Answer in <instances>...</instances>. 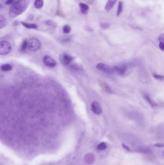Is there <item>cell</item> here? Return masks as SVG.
Wrapping results in <instances>:
<instances>
[{"label": "cell", "instance_id": "ffe728a7", "mask_svg": "<svg viewBox=\"0 0 164 165\" xmlns=\"http://www.w3.org/2000/svg\"><path fill=\"white\" fill-rule=\"evenodd\" d=\"M153 76L155 79L158 80H163L164 79V76L162 75H159L157 74H153Z\"/></svg>", "mask_w": 164, "mask_h": 165}, {"label": "cell", "instance_id": "5bb4252c", "mask_svg": "<svg viewBox=\"0 0 164 165\" xmlns=\"http://www.w3.org/2000/svg\"><path fill=\"white\" fill-rule=\"evenodd\" d=\"M6 25V21L5 17L1 15L0 16V28L2 29Z\"/></svg>", "mask_w": 164, "mask_h": 165}, {"label": "cell", "instance_id": "8992f818", "mask_svg": "<svg viewBox=\"0 0 164 165\" xmlns=\"http://www.w3.org/2000/svg\"><path fill=\"white\" fill-rule=\"evenodd\" d=\"M43 62L47 67L53 68L57 65V62L51 57L49 56H46L43 57Z\"/></svg>", "mask_w": 164, "mask_h": 165}, {"label": "cell", "instance_id": "7a4b0ae2", "mask_svg": "<svg viewBox=\"0 0 164 165\" xmlns=\"http://www.w3.org/2000/svg\"><path fill=\"white\" fill-rule=\"evenodd\" d=\"M41 47L40 41L36 38H32L28 41V48L31 51L38 50Z\"/></svg>", "mask_w": 164, "mask_h": 165}, {"label": "cell", "instance_id": "52a82bcc", "mask_svg": "<svg viewBox=\"0 0 164 165\" xmlns=\"http://www.w3.org/2000/svg\"><path fill=\"white\" fill-rule=\"evenodd\" d=\"M113 70L114 72H116L118 74L122 75L125 74L128 70L127 66L124 64L120 66H116L113 67Z\"/></svg>", "mask_w": 164, "mask_h": 165}, {"label": "cell", "instance_id": "9c48e42d", "mask_svg": "<svg viewBox=\"0 0 164 165\" xmlns=\"http://www.w3.org/2000/svg\"><path fill=\"white\" fill-rule=\"evenodd\" d=\"M79 7L80 9V11L83 14H87L88 12V11L89 9V6L84 3H79Z\"/></svg>", "mask_w": 164, "mask_h": 165}, {"label": "cell", "instance_id": "30bf717a", "mask_svg": "<svg viewBox=\"0 0 164 165\" xmlns=\"http://www.w3.org/2000/svg\"><path fill=\"white\" fill-rule=\"evenodd\" d=\"M117 0H108L105 5V9L107 11H109L115 5Z\"/></svg>", "mask_w": 164, "mask_h": 165}, {"label": "cell", "instance_id": "d6986e66", "mask_svg": "<svg viewBox=\"0 0 164 165\" xmlns=\"http://www.w3.org/2000/svg\"><path fill=\"white\" fill-rule=\"evenodd\" d=\"M63 30V32L65 33H69L71 31V27L69 25H66L64 26Z\"/></svg>", "mask_w": 164, "mask_h": 165}, {"label": "cell", "instance_id": "9a60e30c", "mask_svg": "<svg viewBox=\"0 0 164 165\" xmlns=\"http://www.w3.org/2000/svg\"><path fill=\"white\" fill-rule=\"evenodd\" d=\"M28 48V41L26 40H25L21 46L20 50L22 51H25Z\"/></svg>", "mask_w": 164, "mask_h": 165}, {"label": "cell", "instance_id": "484cf974", "mask_svg": "<svg viewBox=\"0 0 164 165\" xmlns=\"http://www.w3.org/2000/svg\"><path fill=\"white\" fill-rule=\"evenodd\" d=\"M154 146L155 147H160V148H163L164 147V144L163 143H158L154 145Z\"/></svg>", "mask_w": 164, "mask_h": 165}, {"label": "cell", "instance_id": "d4e9b609", "mask_svg": "<svg viewBox=\"0 0 164 165\" xmlns=\"http://www.w3.org/2000/svg\"><path fill=\"white\" fill-rule=\"evenodd\" d=\"M158 40L160 42H164V34H161L159 36Z\"/></svg>", "mask_w": 164, "mask_h": 165}, {"label": "cell", "instance_id": "cb8c5ba5", "mask_svg": "<svg viewBox=\"0 0 164 165\" xmlns=\"http://www.w3.org/2000/svg\"><path fill=\"white\" fill-rule=\"evenodd\" d=\"M159 48L162 50L164 51V42H160L159 43Z\"/></svg>", "mask_w": 164, "mask_h": 165}, {"label": "cell", "instance_id": "4fadbf2b", "mask_svg": "<svg viewBox=\"0 0 164 165\" xmlns=\"http://www.w3.org/2000/svg\"><path fill=\"white\" fill-rule=\"evenodd\" d=\"M21 23L23 26L28 29H37L38 28L37 25L35 24H29L23 22H21Z\"/></svg>", "mask_w": 164, "mask_h": 165}, {"label": "cell", "instance_id": "7c38bea8", "mask_svg": "<svg viewBox=\"0 0 164 165\" xmlns=\"http://www.w3.org/2000/svg\"><path fill=\"white\" fill-rule=\"evenodd\" d=\"M107 147V145L105 143V142H101L100 144L98 145L96 147V149L98 151H103L104 150L106 149Z\"/></svg>", "mask_w": 164, "mask_h": 165}, {"label": "cell", "instance_id": "f1b7e54d", "mask_svg": "<svg viewBox=\"0 0 164 165\" xmlns=\"http://www.w3.org/2000/svg\"><path fill=\"white\" fill-rule=\"evenodd\" d=\"M162 154H163V155L164 156V151H163V152H162Z\"/></svg>", "mask_w": 164, "mask_h": 165}, {"label": "cell", "instance_id": "ac0fdd59", "mask_svg": "<svg viewBox=\"0 0 164 165\" xmlns=\"http://www.w3.org/2000/svg\"><path fill=\"white\" fill-rule=\"evenodd\" d=\"M144 98L153 107V106H155L156 105V103H155L154 101L153 100H152L148 95H144Z\"/></svg>", "mask_w": 164, "mask_h": 165}, {"label": "cell", "instance_id": "4316f807", "mask_svg": "<svg viewBox=\"0 0 164 165\" xmlns=\"http://www.w3.org/2000/svg\"><path fill=\"white\" fill-rule=\"evenodd\" d=\"M46 24L47 25H49V26H52L54 24V23L51 20H48L46 22Z\"/></svg>", "mask_w": 164, "mask_h": 165}, {"label": "cell", "instance_id": "8fae6325", "mask_svg": "<svg viewBox=\"0 0 164 165\" xmlns=\"http://www.w3.org/2000/svg\"><path fill=\"white\" fill-rule=\"evenodd\" d=\"M1 70L5 72H9L12 70V66L10 64H4L1 66Z\"/></svg>", "mask_w": 164, "mask_h": 165}, {"label": "cell", "instance_id": "277c9868", "mask_svg": "<svg viewBox=\"0 0 164 165\" xmlns=\"http://www.w3.org/2000/svg\"><path fill=\"white\" fill-rule=\"evenodd\" d=\"M96 67L99 70L103 72H105L106 73L111 74L114 72L113 68L103 63H98L96 66Z\"/></svg>", "mask_w": 164, "mask_h": 165}, {"label": "cell", "instance_id": "6da1fadb", "mask_svg": "<svg viewBox=\"0 0 164 165\" xmlns=\"http://www.w3.org/2000/svg\"><path fill=\"white\" fill-rule=\"evenodd\" d=\"M30 4L29 0H18L12 5L9 15L11 18H14L22 14L27 9Z\"/></svg>", "mask_w": 164, "mask_h": 165}, {"label": "cell", "instance_id": "7402d4cb", "mask_svg": "<svg viewBox=\"0 0 164 165\" xmlns=\"http://www.w3.org/2000/svg\"><path fill=\"white\" fill-rule=\"evenodd\" d=\"M6 5H10L13 4H14V0H3Z\"/></svg>", "mask_w": 164, "mask_h": 165}, {"label": "cell", "instance_id": "5b68a950", "mask_svg": "<svg viewBox=\"0 0 164 165\" xmlns=\"http://www.w3.org/2000/svg\"><path fill=\"white\" fill-rule=\"evenodd\" d=\"M73 60V57L71 56L64 53L62 54L60 57V60L62 63L65 65H67L70 63Z\"/></svg>", "mask_w": 164, "mask_h": 165}, {"label": "cell", "instance_id": "2e32d148", "mask_svg": "<svg viewBox=\"0 0 164 165\" xmlns=\"http://www.w3.org/2000/svg\"><path fill=\"white\" fill-rule=\"evenodd\" d=\"M43 5V0H36L35 2V6L36 8L40 9Z\"/></svg>", "mask_w": 164, "mask_h": 165}, {"label": "cell", "instance_id": "ba28073f", "mask_svg": "<svg viewBox=\"0 0 164 165\" xmlns=\"http://www.w3.org/2000/svg\"><path fill=\"white\" fill-rule=\"evenodd\" d=\"M91 108L93 113L97 115H100L102 113V108L97 101H94L92 103Z\"/></svg>", "mask_w": 164, "mask_h": 165}, {"label": "cell", "instance_id": "e0dca14e", "mask_svg": "<svg viewBox=\"0 0 164 165\" xmlns=\"http://www.w3.org/2000/svg\"><path fill=\"white\" fill-rule=\"evenodd\" d=\"M122 10H123V3L121 1H120L118 3V9L117 10V16H119L120 15Z\"/></svg>", "mask_w": 164, "mask_h": 165}, {"label": "cell", "instance_id": "603a6c76", "mask_svg": "<svg viewBox=\"0 0 164 165\" xmlns=\"http://www.w3.org/2000/svg\"><path fill=\"white\" fill-rule=\"evenodd\" d=\"M101 27L103 29H106L110 27V25L107 23H102L101 24Z\"/></svg>", "mask_w": 164, "mask_h": 165}, {"label": "cell", "instance_id": "3957f363", "mask_svg": "<svg viewBox=\"0 0 164 165\" xmlns=\"http://www.w3.org/2000/svg\"><path fill=\"white\" fill-rule=\"evenodd\" d=\"M11 50V44L8 42L1 41L0 43V54L5 55L8 54Z\"/></svg>", "mask_w": 164, "mask_h": 165}, {"label": "cell", "instance_id": "83f0119b", "mask_svg": "<svg viewBox=\"0 0 164 165\" xmlns=\"http://www.w3.org/2000/svg\"><path fill=\"white\" fill-rule=\"evenodd\" d=\"M122 146H123V148L124 149H125L127 150V151H130V150L129 149V148L128 147V146H127V145H124V144H123V143L122 144Z\"/></svg>", "mask_w": 164, "mask_h": 165}, {"label": "cell", "instance_id": "44dd1931", "mask_svg": "<svg viewBox=\"0 0 164 165\" xmlns=\"http://www.w3.org/2000/svg\"><path fill=\"white\" fill-rule=\"evenodd\" d=\"M71 67L73 69H74L75 70H81V66L77 64H72L71 65Z\"/></svg>", "mask_w": 164, "mask_h": 165}]
</instances>
